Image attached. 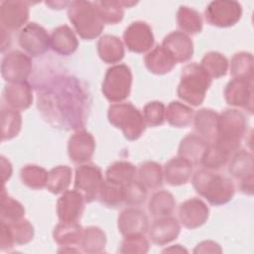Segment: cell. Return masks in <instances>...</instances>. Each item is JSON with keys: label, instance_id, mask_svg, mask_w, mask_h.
Returning <instances> with one entry per match:
<instances>
[{"label": "cell", "instance_id": "1", "mask_svg": "<svg viewBox=\"0 0 254 254\" xmlns=\"http://www.w3.org/2000/svg\"><path fill=\"white\" fill-rule=\"evenodd\" d=\"M90 93L79 78L58 75L38 89V109L54 127L83 129L90 110Z\"/></svg>", "mask_w": 254, "mask_h": 254}, {"label": "cell", "instance_id": "2", "mask_svg": "<svg viewBox=\"0 0 254 254\" xmlns=\"http://www.w3.org/2000/svg\"><path fill=\"white\" fill-rule=\"evenodd\" d=\"M192 186L195 191L212 205L227 203L235 192L234 185L229 178L209 170L196 171L192 177Z\"/></svg>", "mask_w": 254, "mask_h": 254}, {"label": "cell", "instance_id": "3", "mask_svg": "<svg viewBox=\"0 0 254 254\" xmlns=\"http://www.w3.org/2000/svg\"><path fill=\"white\" fill-rule=\"evenodd\" d=\"M67 16L76 33L83 40H93L104 29L94 2L77 0L69 3Z\"/></svg>", "mask_w": 254, "mask_h": 254}, {"label": "cell", "instance_id": "4", "mask_svg": "<svg viewBox=\"0 0 254 254\" xmlns=\"http://www.w3.org/2000/svg\"><path fill=\"white\" fill-rule=\"evenodd\" d=\"M210 84L211 77L200 64L196 63L189 64L182 69L177 93L184 101L197 106L203 102Z\"/></svg>", "mask_w": 254, "mask_h": 254}, {"label": "cell", "instance_id": "5", "mask_svg": "<svg viewBox=\"0 0 254 254\" xmlns=\"http://www.w3.org/2000/svg\"><path fill=\"white\" fill-rule=\"evenodd\" d=\"M247 129V120L243 113L236 109H226L218 114L216 138L217 144L229 154L238 150Z\"/></svg>", "mask_w": 254, "mask_h": 254}, {"label": "cell", "instance_id": "6", "mask_svg": "<svg viewBox=\"0 0 254 254\" xmlns=\"http://www.w3.org/2000/svg\"><path fill=\"white\" fill-rule=\"evenodd\" d=\"M108 121L121 129L127 140L139 139L145 131L146 123L143 114L131 103H115L108 108Z\"/></svg>", "mask_w": 254, "mask_h": 254}, {"label": "cell", "instance_id": "7", "mask_svg": "<svg viewBox=\"0 0 254 254\" xmlns=\"http://www.w3.org/2000/svg\"><path fill=\"white\" fill-rule=\"evenodd\" d=\"M132 72L124 64L109 67L102 82V93L111 102L119 103L126 99L131 91Z\"/></svg>", "mask_w": 254, "mask_h": 254}, {"label": "cell", "instance_id": "8", "mask_svg": "<svg viewBox=\"0 0 254 254\" xmlns=\"http://www.w3.org/2000/svg\"><path fill=\"white\" fill-rule=\"evenodd\" d=\"M104 180L100 168L92 164H82L75 170L74 190L80 192L85 202L98 199Z\"/></svg>", "mask_w": 254, "mask_h": 254}, {"label": "cell", "instance_id": "9", "mask_svg": "<svg viewBox=\"0 0 254 254\" xmlns=\"http://www.w3.org/2000/svg\"><path fill=\"white\" fill-rule=\"evenodd\" d=\"M204 15L208 24L226 28L233 26L240 20L242 7L236 1H212L207 5Z\"/></svg>", "mask_w": 254, "mask_h": 254}, {"label": "cell", "instance_id": "10", "mask_svg": "<svg viewBox=\"0 0 254 254\" xmlns=\"http://www.w3.org/2000/svg\"><path fill=\"white\" fill-rule=\"evenodd\" d=\"M20 47L31 57L44 55L51 47V39L47 31L37 23H29L19 34Z\"/></svg>", "mask_w": 254, "mask_h": 254}, {"label": "cell", "instance_id": "11", "mask_svg": "<svg viewBox=\"0 0 254 254\" xmlns=\"http://www.w3.org/2000/svg\"><path fill=\"white\" fill-rule=\"evenodd\" d=\"M31 71L32 61L26 54L12 51L4 56L1 63V74L9 83L27 81Z\"/></svg>", "mask_w": 254, "mask_h": 254}, {"label": "cell", "instance_id": "12", "mask_svg": "<svg viewBox=\"0 0 254 254\" xmlns=\"http://www.w3.org/2000/svg\"><path fill=\"white\" fill-rule=\"evenodd\" d=\"M123 40L128 50L137 54L148 52L154 45L152 28L143 21L131 23L123 34Z\"/></svg>", "mask_w": 254, "mask_h": 254}, {"label": "cell", "instance_id": "13", "mask_svg": "<svg viewBox=\"0 0 254 254\" xmlns=\"http://www.w3.org/2000/svg\"><path fill=\"white\" fill-rule=\"evenodd\" d=\"M224 97L226 102L235 107L242 108L249 113L253 111V81L232 78L225 89Z\"/></svg>", "mask_w": 254, "mask_h": 254}, {"label": "cell", "instance_id": "14", "mask_svg": "<svg viewBox=\"0 0 254 254\" xmlns=\"http://www.w3.org/2000/svg\"><path fill=\"white\" fill-rule=\"evenodd\" d=\"M95 151V140L93 136L84 129L76 130L67 143V154L74 164L88 162Z\"/></svg>", "mask_w": 254, "mask_h": 254}, {"label": "cell", "instance_id": "15", "mask_svg": "<svg viewBox=\"0 0 254 254\" xmlns=\"http://www.w3.org/2000/svg\"><path fill=\"white\" fill-rule=\"evenodd\" d=\"M85 199L75 190H65L58 199L57 214L61 222H77L84 210Z\"/></svg>", "mask_w": 254, "mask_h": 254}, {"label": "cell", "instance_id": "16", "mask_svg": "<svg viewBox=\"0 0 254 254\" xmlns=\"http://www.w3.org/2000/svg\"><path fill=\"white\" fill-rule=\"evenodd\" d=\"M29 3L25 1H3L0 6V21L7 31L18 30L29 19Z\"/></svg>", "mask_w": 254, "mask_h": 254}, {"label": "cell", "instance_id": "17", "mask_svg": "<svg viewBox=\"0 0 254 254\" xmlns=\"http://www.w3.org/2000/svg\"><path fill=\"white\" fill-rule=\"evenodd\" d=\"M208 215L209 209L207 205L196 197L184 201L179 207L180 222L189 229H194L204 224Z\"/></svg>", "mask_w": 254, "mask_h": 254}, {"label": "cell", "instance_id": "18", "mask_svg": "<svg viewBox=\"0 0 254 254\" xmlns=\"http://www.w3.org/2000/svg\"><path fill=\"white\" fill-rule=\"evenodd\" d=\"M117 226L124 237L144 234L149 229V220L143 210L131 206L121 211L118 216Z\"/></svg>", "mask_w": 254, "mask_h": 254}, {"label": "cell", "instance_id": "19", "mask_svg": "<svg viewBox=\"0 0 254 254\" xmlns=\"http://www.w3.org/2000/svg\"><path fill=\"white\" fill-rule=\"evenodd\" d=\"M162 46L174 58L176 63H185L193 55V43L185 33L175 31L167 35Z\"/></svg>", "mask_w": 254, "mask_h": 254}, {"label": "cell", "instance_id": "20", "mask_svg": "<svg viewBox=\"0 0 254 254\" xmlns=\"http://www.w3.org/2000/svg\"><path fill=\"white\" fill-rule=\"evenodd\" d=\"M3 97L10 108L26 110L33 102V90L28 81L13 82L5 86Z\"/></svg>", "mask_w": 254, "mask_h": 254}, {"label": "cell", "instance_id": "21", "mask_svg": "<svg viewBox=\"0 0 254 254\" xmlns=\"http://www.w3.org/2000/svg\"><path fill=\"white\" fill-rule=\"evenodd\" d=\"M181 225L179 221L171 216L156 219L151 225L149 235L153 243L165 245L174 241L180 234Z\"/></svg>", "mask_w": 254, "mask_h": 254}, {"label": "cell", "instance_id": "22", "mask_svg": "<svg viewBox=\"0 0 254 254\" xmlns=\"http://www.w3.org/2000/svg\"><path fill=\"white\" fill-rule=\"evenodd\" d=\"M50 39L53 51L62 56L73 54L78 47V41L67 25H62L54 29Z\"/></svg>", "mask_w": 254, "mask_h": 254}, {"label": "cell", "instance_id": "23", "mask_svg": "<svg viewBox=\"0 0 254 254\" xmlns=\"http://www.w3.org/2000/svg\"><path fill=\"white\" fill-rule=\"evenodd\" d=\"M164 177L171 186L185 185L190 178L192 164L182 157L171 159L164 167Z\"/></svg>", "mask_w": 254, "mask_h": 254}, {"label": "cell", "instance_id": "24", "mask_svg": "<svg viewBox=\"0 0 254 254\" xmlns=\"http://www.w3.org/2000/svg\"><path fill=\"white\" fill-rule=\"evenodd\" d=\"M218 113L212 109L203 108L194 114V129L207 143H213L216 138Z\"/></svg>", "mask_w": 254, "mask_h": 254}, {"label": "cell", "instance_id": "25", "mask_svg": "<svg viewBox=\"0 0 254 254\" xmlns=\"http://www.w3.org/2000/svg\"><path fill=\"white\" fill-rule=\"evenodd\" d=\"M146 67L154 74L170 72L176 65V61L163 46H157L144 59Z\"/></svg>", "mask_w": 254, "mask_h": 254}, {"label": "cell", "instance_id": "26", "mask_svg": "<svg viewBox=\"0 0 254 254\" xmlns=\"http://www.w3.org/2000/svg\"><path fill=\"white\" fill-rule=\"evenodd\" d=\"M208 143L196 134H188L179 146V156L188 160L192 165L200 163Z\"/></svg>", "mask_w": 254, "mask_h": 254}, {"label": "cell", "instance_id": "27", "mask_svg": "<svg viewBox=\"0 0 254 254\" xmlns=\"http://www.w3.org/2000/svg\"><path fill=\"white\" fill-rule=\"evenodd\" d=\"M83 229L77 222H60L54 229L55 241L64 248H73L79 245Z\"/></svg>", "mask_w": 254, "mask_h": 254}, {"label": "cell", "instance_id": "28", "mask_svg": "<svg viewBox=\"0 0 254 254\" xmlns=\"http://www.w3.org/2000/svg\"><path fill=\"white\" fill-rule=\"evenodd\" d=\"M99 58L106 64H117L124 58V47L119 38L104 35L97 43Z\"/></svg>", "mask_w": 254, "mask_h": 254}, {"label": "cell", "instance_id": "29", "mask_svg": "<svg viewBox=\"0 0 254 254\" xmlns=\"http://www.w3.org/2000/svg\"><path fill=\"white\" fill-rule=\"evenodd\" d=\"M136 173V168L131 163L125 161L115 162L106 170V182L123 187L135 180Z\"/></svg>", "mask_w": 254, "mask_h": 254}, {"label": "cell", "instance_id": "30", "mask_svg": "<svg viewBox=\"0 0 254 254\" xmlns=\"http://www.w3.org/2000/svg\"><path fill=\"white\" fill-rule=\"evenodd\" d=\"M176 200L167 190L155 192L149 201V211L155 219L171 216L175 210Z\"/></svg>", "mask_w": 254, "mask_h": 254}, {"label": "cell", "instance_id": "31", "mask_svg": "<svg viewBox=\"0 0 254 254\" xmlns=\"http://www.w3.org/2000/svg\"><path fill=\"white\" fill-rule=\"evenodd\" d=\"M178 27L187 35L200 33L203 27L200 14L188 6H181L177 13Z\"/></svg>", "mask_w": 254, "mask_h": 254}, {"label": "cell", "instance_id": "32", "mask_svg": "<svg viewBox=\"0 0 254 254\" xmlns=\"http://www.w3.org/2000/svg\"><path fill=\"white\" fill-rule=\"evenodd\" d=\"M228 172L233 178L240 181L253 177L252 154L245 150L237 151L229 163Z\"/></svg>", "mask_w": 254, "mask_h": 254}, {"label": "cell", "instance_id": "33", "mask_svg": "<svg viewBox=\"0 0 254 254\" xmlns=\"http://www.w3.org/2000/svg\"><path fill=\"white\" fill-rule=\"evenodd\" d=\"M192 109L179 101H172L165 113V119L176 128H185L189 126L192 119Z\"/></svg>", "mask_w": 254, "mask_h": 254}, {"label": "cell", "instance_id": "34", "mask_svg": "<svg viewBox=\"0 0 254 254\" xmlns=\"http://www.w3.org/2000/svg\"><path fill=\"white\" fill-rule=\"evenodd\" d=\"M72 171L68 166H57L48 175L47 189L54 194L64 192L70 185Z\"/></svg>", "mask_w": 254, "mask_h": 254}, {"label": "cell", "instance_id": "35", "mask_svg": "<svg viewBox=\"0 0 254 254\" xmlns=\"http://www.w3.org/2000/svg\"><path fill=\"white\" fill-rule=\"evenodd\" d=\"M106 235L97 226H88L83 229L79 246L86 253H100L104 251Z\"/></svg>", "mask_w": 254, "mask_h": 254}, {"label": "cell", "instance_id": "36", "mask_svg": "<svg viewBox=\"0 0 254 254\" xmlns=\"http://www.w3.org/2000/svg\"><path fill=\"white\" fill-rule=\"evenodd\" d=\"M1 137L2 141L15 138L22 127V116L18 110L10 107L1 110Z\"/></svg>", "mask_w": 254, "mask_h": 254}, {"label": "cell", "instance_id": "37", "mask_svg": "<svg viewBox=\"0 0 254 254\" xmlns=\"http://www.w3.org/2000/svg\"><path fill=\"white\" fill-rule=\"evenodd\" d=\"M164 172L156 162H145L140 165L138 170L139 182L146 188L155 190L163 184Z\"/></svg>", "mask_w": 254, "mask_h": 254}, {"label": "cell", "instance_id": "38", "mask_svg": "<svg viewBox=\"0 0 254 254\" xmlns=\"http://www.w3.org/2000/svg\"><path fill=\"white\" fill-rule=\"evenodd\" d=\"M230 72L233 78L253 81L252 55L246 52H240L235 54L230 63Z\"/></svg>", "mask_w": 254, "mask_h": 254}, {"label": "cell", "instance_id": "39", "mask_svg": "<svg viewBox=\"0 0 254 254\" xmlns=\"http://www.w3.org/2000/svg\"><path fill=\"white\" fill-rule=\"evenodd\" d=\"M1 221L6 223H14L24 218L25 208L24 206L13 197L6 193L5 187L3 185L1 193Z\"/></svg>", "mask_w": 254, "mask_h": 254}, {"label": "cell", "instance_id": "40", "mask_svg": "<svg viewBox=\"0 0 254 254\" xmlns=\"http://www.w3.org/2000/svg\"><path fill=\"white\" fill-rule=\"evenodd\" d=\"M200 65L211 78L224 76L228 70L227 59L217 52H209L205 54L200 62Z\"/></svg>", "mask_w": 254, "mask_h": 254}, {"label": "cell", "instance_id": "41", "mask_svg": "<svg viewBox=\"0 0 254 254\" xmlns=\"http://www.w3.org/2000/svg\"><path fill=\"white\" fill-rule=\"evenodd\" d=\"M230 154L225 151L223 148L218 146L215 143L211 145L208 144L202 158L200 164L209 171H215L221 169L227 163Z\"/></svg>", "mask_w": 254, "mask_h": 254}, {"label": "cell", "instance_id": "42", "mask_svg": "<svg viewBox=\"0 0 254 254\" xmlns=\"http://www.w3.org/2000/svg\"><path fill=\"white\" fill-rule=\"evenodd\" d=\"M49 173L37 165H27L22 168L20 177L24 185L30 189L40 190L47 187Z\"/></svg>", "mask_w": 254, "mask_h": 254}, {"label": "cell", "instance_id": "43", "mask_svg": "<svg viewBox=\"0 0 254 254\" xmlns=\"http://www.w3.org/2000/svg\"><path fill=\"white\" fill-rule=\"evenodd\" d=\"M94 4L104 24L114 25L123 19L124 7L121 1H95Z\"/></svg>", "mask_w": 254, "mask_h": 254}, {"label": "cell", "instance_id": "44", "mask_svg": "<svg viewBox=\"0 0 254 254\" xmlns=\"http://www.w3.org/2000/svg\"><path fill=\"white\" fill-rule=\"evenodd\" d=\"M98 199L102 204L113 208L124 204L123 187L104 182L99 192Z\"/></svg>", "mask_w": 254, "mask_h": 254}, {"label": "cell", "instance_id": "45", "mask_svg": "<svg viewBox=\"0 0 254 254\" xmlns=\"http://www.w3.org/2000/svg\"><path fill=\"white\" fill-rule=\"evenodd\" d=\"M123 192L124 204L129 206H139L147 198V189L136 180L123 186Z\"/></svg>", "mask_w": 254, "mask_h": 254}, {"label": "cell", "instance_id": "46", "mask_svg": "<svg viewBox=\"0 0 254 254\" xmlns=\"http://www.w3.org/2000/svg\"><path fill=\"white\" fill-rule=\"evenodd\" d=\"M166 108L161 101H151L147 103L143 110V118L146 125L156 127L162 125L165 121Z\"/></svg>", "mask_w": 254, "mask_h": 254}, {"label": "cell", "instance_id": "47", "mask_svg": "<svg viewBox=\"0 0 254 254\" xmlns=\"http://www.w3.org/2000/svg\"><path fill=\"white\" fill-rule=\"evenodd\" d=\"M10 226L14 242L18 245L29 243L34 237V227L30 221L21 219L14 223H7Z\"/></svg>", "mask_w": 254, "mask_h": 254}, {"label": "cell", "instance_id": "48", "mask_svg": "<svg viewBox=\"0 0 254 254\" xmlns=\"http://www.w3.org/2000/svg\"><path fill=\"white\" fill-rule=\"evenodd\" d=\"M149 250V242L145 238L144 234L126 236L123 240L120 252L121 253H147Z\"/></svg>", "mask_w": 254, "mask_h": 254}, {"label": "cell", "instance_id": "49", "mask_svg": "<svg viewBox=\"0 0 254 254\" xmlns=\"http://www.w3.org/2000/svg\"><path fill=\"white\" fill-rule=\"evenodd\" d=\"M0 248L1 250H9L14 247V238L9 224L1 221V236H0Z\"/></svg>", "mask_w": 254, "mask_h": 254}, {"label": "cell", "instance_id": "50", "mask_svg": "<svg viewBox=\"0 0 254 254\" xmlns=\"http://www.w3.org/2000/svg\"><path fill=\"white\" fill-rule=\"evenodd\" d=\"M222 250L219 247V245L213 241L207 240L202 241L199 244L196 245L193 252L194 253H220Z\"/></svg>", "mask_w": 254, "mask_h": 254}, {"label": "cell", "instance_id": "51", "mask_svg": "<svg viewBox=\"0 0 254 254\" xmlns=\"http://www.w3.org/2000/svg\"><path fill=\"white\" fill-rule=\"evenodd\" d=\"M1 173H2V183L4 185L5 182L9 180L12 175V165L3 156L1 157Z\"/></svg>", "mask_w": 254, "mask_h": 254}, {"label": "cell", "instance_id": "52", "mask_svg": "<svg viewBox=\"0 0 254 254\" xmlns=\"http://www.w3.org/2000/svg\"><path fill=\"white\" fill-rule=\"evenodd\" d=\"M10 43H11V40H10L9 34L7 33V30L1 27V52L2 53L10 46Z\"/></svg>", "mask_w": 254, "mask_h": 254}, {"label": "cell", "instance_id": "53", "mask_svg": "<svg viewBox=\"0 0 254 254\" xmlns=\"http://www.w3.org/2000/svg\"><path fill=\"white\" fill-rule=\"evenodd\" d=\"M70 2H67V1H47L46 2V5L49 6L51 9H63V8H65V7H68Z\"/></svg>", "mask_w": 254, "mask_h": 254}, {"label": "cell", "instance_id": "54", "mask_svg": "<svg viewBox=\"0 0 254 254\" xmlns=\"http://www.w3.org/2000/svg\"><path fill=\"white\" fill-rule=\"evenodd\" d=\"M176 247H172V248H168L165 249L163 252H170V251H175V252H187L186 249H184L183 247H181V245H175Z\"/></svg>", "mask_w": 254, "mask_h": 254}]
</instances>
